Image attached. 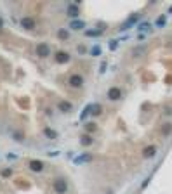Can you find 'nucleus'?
<instances>
[{"instance_id": "f257e3e1", "label": "nucleus", "mask_w": 172, "mask_h": 194, "mask_svg": "<svg viewBox=\"0 0 172 194\" xmlns=\"http://www.w3.org/2000/svg\"><path fill=\"white\" fill-rule=\"evenodd\" d=\"M52 189H54V192H56V194H66L68 192V182H66V179H63V177L54 179Z\"/></svg>"}, {"instance_id": "f03ea898", "label": "nucleus", "mask_w": 172, "mask_h": 194, "mask_svg": "<svg viewBox=\"0 0 172 194\" xmlns=\"http://www.w3.org/2000/svg\"><path fill=\"white\" fill-rule=\"evenodd\" d=\"M35 54H37L40 59H45V57L51 56V45L47 42H40V43L35 47Z\"/></svg>"}, {"instance_id": "7ed1b4c3", "label": "nucleus", "mask_w": 172, "mask_h": 194, "mask_svg": "<svg viewBox=\"0 0 172 194\" xmlns=\"http://www.w3.org/2000/svg\"><path fill=\"white\" fill-rule=\"evenodd\" d=\"M68 83H70V87H73V89H82L83 87V76L78 75V73H75V75L70 76Z\"/></svg>"}, {"instance_id": "20e7f679", "label": "nucleus", "mask_w": 172, "mask_h": 194, "mask_svg": "<svg viewBox=\"0 0 172 194\" xmlns=\"http://www.w3.org/2000/svg\"><path fill=\"white\" fill-rule=\"evenodd\" d=\"M106 97H108L110 101H120V97H122V90H120V87H111V89L108 90V94H106Z\"/></svg>"}, {"instance_id": "39448f33", "label": "nucleus", "mask_w": 172, "mask_h": 194, "mask_svg": "<svg viewBox=\"0 0 172 194\" xmlns=\"http://www.w3.org/2000/svg\"><path fill=\"white\" fill-rule=\"evenodd\" d=\"M28 166H30V170H31V172L40 173L42 170H44V161H40V160H31L30 163H28Z\"/></svg>"}, {"instance_id": "423d86ee", "label": "nucleus", "mask_w": 172, "mask_h": 194, "mask_svg": "<svg viewBox=\"0 0 172 194\" xmlns=\"http://www.w3.org/2000/svg\"><path fill=\"white\" fill-rule=\"evenodd\" d=\"M57 109H59L61 113H70L71 109H73V104H71L70 101H59L57 102Z\"/></svg>"}, {"instance_id": "0eeeda50", "label": "nucleus", "mask_w": 172, "mask_h": 194, "mask_svg": "<svg viewBox=\"0 0 172 194\" xmlns=\"http://www.w3.org/2000/svg\"><path fill=\"white\" fill-rule=\"evenodd\" d=\"M21 28H24V30H33L35 28V19L33 18H23L21 19Z\"/></svg>"}, {"instance_id": "6e6552de", "label": "nucleus", "mask_w": 172, "mask_h": 194, "mask_svg": "<svg viewBox=\"0 0 172 194\" xmlns=\"http://www.w3.org/2000/svg\"><path fill=\"white\" fill-rule=\"evenodd\" d=\"M87 109H89V113H90L92 116H99V115L103 113V106H101V104H97V102H94V104H90Z\"/></svg>"}, {"instance_id": "1a4fd4ad", "label": "nucleus", "mask_w": 172, "mask_h": 194, "mask_svg": "<svg viewBox=\"0 0 172 194\" xmlns=\"http://www.w3.org/2000/svg\"><path fill=\"white\" fill-rule=\"evenodd\" d=\"M54 59H56V63L64 64V63H68V61H70V54H68V52H63V50H59V52L56 54V57H54Z\"/></svg>"}, {"instance_id": "9d476101", "label": "nucleus", "mask_w": 172, "mask_h": 194, "mask_svg": "<svg viewBox=\"0 0 172 194\" xmlns=\"http://www.w3.org/2000/svg\"><path fill=\"white\" fill-rule=\"evenodd\" d=\"M78 4H70V5H68V11H66V14L68 16H70V18H73V19H75V18H78Z\"/></svg>"}, {"instance_id": "9b49d317", "label": "nucleus", "mask_w": 172, "mask_h": 194, "mask_svg": "<svg viewBox=\"0 0 172 194\" xmlns=\"http://www.w3.org/2000/svg\"><path fill=\"white\" fill-rule=\"evenodd\" d=\"M92 142H94V139H92V135H90V134H83L82 137H80V144H82L83 147L92 146Z\"/></svg>"}, {"instance_id": "f8f14e48", "label": "nucleus", "mask_w": 172, "mask_h": 194, "mask_svg": "<svg viewBox=\"0 0 172 194\" xmlns=\"http://www.w3.org/2000/svg\"><path fill=\"white\" fill-rule=\"evenodd\" d=\"M70 28L71 30H83V28H85V23H83L82 19H73V21L70 23Z\"/></svg>"}, {"instance_id": "ddd939ff", "label": "nucleus", "mask_w": 172, "mask_h": 194, "mask_svg": "<svg viewBox=\"0 0 172 194\" xmlns=\"http://www.w3.org/2000/svg\"><path fill=\"white\" fill-rule=\"evenodd\" d=\"M155 154H157V147H155V146H150V147H146V149L142 151V156L144 158H153Z\"/></svg>"}, {"instance_id": "4468645a", "label": "nucleus", "mask_w": 172, "mask_h": 194, "mask_svg": "<svg viewBox=\"0 0 172 194\" xmlns=\"http://www.w3.org/2000/svg\"><path fill=\"white\" fill-rule=\"evenodd\" d=\"M92 160V154H82V156H78V158H75V163L77 165H82V163H87V161H90Z\"/></svg>"}, {"instance_id": "2eb2a0df", "label": "nucleus", "mask_w": 172, "mask_h": 194, "mask_svg": "<svg viewBox=\"0 0 172 194\" xmlns=\"http://www.w3.org/2000/svg\"><path fill=\"white\" fill-rule=\"evenodd\" d=\"M44 135H45L47 139H57V132L52 130V128H49V127L44 128Z\"/></svg>"}, {"instance_id": "dca6fc26", "label": "nucleus", "mask_w": 172, "mask_h": 194, "mask_svg": "<svg viewBox=\"0 0 172 194\" xmlns=\"http://www.w3.org/2000/svg\"><path fill=\"white\" fill-rule=\"evenodd\" d=\"M57 38H59V40H68V38H70V31L61 28V30L57 31Z\"/></svg>"}, {"instance_id": "f3484780", "label": "nucleus", "mask_w": 172, "mask_h": 194, "mask_svg": "<svg viewBox=\"0 0 172 194\" xmlns=\"http://www.w3.org/2000/svg\"><path fill=\"white\" fill-rule=\"evenodd\" d=\"M96 130H97V125L94 123V121H89V123L85 125V132H87V134H94Z\"/></svg>"}, {"instance_id": "a211bd4d", "label": "nucleus", "mask_w": 172, "mask_h": 194, "mask_svg": "<svg viewBox=\"0 0 172 194\" xmlns=\"http://www.w3.org/2000/svg\"><path fill=\"white\" fill-rule=\"evenodd\" d=\"M12 137H14L16 142H23V140H24V134H21V132H14Z\"/></svg>"}, {"instance_id": "6ab92c4d", "label": "nucleus", "mask_w": 172, "mask_h": 194, "mask_svg": "<svg viewBox=\"0 0 172 194\" xmlns=\"http://www.w3.org/2000/svg\"><path fill=\"white\" fill-rule=\"evenodd\" d=\"M85 35L87 37H101V31L99 30H87Z\"/></svg>"}, {"instance_id": "aec40b11", "label": "nucleus", "mask_w": 172, "mask_h": 194, "mask_svg": "<svg viewBox=\"0 0 172 194\" xmlns=\"http://www.w3.org/2000/svg\"><path fill=\"white\" fill-rule=\"evenodd\" d=\"M90 54H92V56H99V54H101V47H99V45H94V47L90 48Z\"/></svg>"}, {"instance_id": "412c9836", "label": "nucleus", "mask_w": 172, "mask_h": 194, "mask_svg": "<svg viewBox=\"0 0 172 194\" xmlns=\"http://www.w3.org/2000/svg\"><path fill=\"white\" fill-rule=\"evenodd\" d=\"M172 132V125L170 123H165V127H164V130H162V134L164 135H169Z\"/></svg>"}, {"instance_id": "4be33fe9", "label": "nucleus", "mask_w": 172, "mask_h": 194, "mask_svg": "<svg viewBox=\"0 0 172 194\" xmlns=\"http://www.w3.org/2000/svg\"><path fill=\"white\" fill-rule=\"evenodd\" d=\"M142 52H144V47H139V48H134V50H132V54H134L136 57H139Z\"/></svg>"}, {"instance_id": "5701e85b", "label": "nucleus", "mask_w": 172, "mask_h": 194, "mask_svg": "<svg viewBox=\"0 0 172 194\" xmlns=\"http://www.w3.org/2000/svg\"><path fill=\"white\" fill-rule=\"evenodd\" d=\"M12 175V170L11 168H5V170H2V177H11Z\"/></svg>"}, {"instance_id": "b1692460", "label": "nucleus", "mask_w": 172, "mask_h": 194, "mask_svg": "<svg viewBox=\"0 0 172 194\" xmlns=\"http://www.w3.org/2000/svg\"><path fill=\"white\" fill-rule=\"evenodd\" d=\"M165 24V16H162V18L157 19V26H164Z\"/></svg>"}, {"instance_id": "393cba45", "label": "nucleus", "mask_w": 172, "mask_h": 194, "mask_svg": "<svg viewBox=\"0 0 172 194\" xmlns=\"http://www.w3.org/2000/svg\"><path fill=\"white\" fill-rule=\"evenodd\" d=\"M146 28H150V24H146V23H144V24H141V26H139V30H146Z\"/></svg>"}, {"instance_id": "a878e982", "label": "nucleus", "mask_w": 172, "mask_h": 194, "mask_svg": "<svg viewBox=\"0 0 172 194\" xmlns=\"http://www.w3.org/2000/svg\"><path fill=\"white\" fill-rule=\"evenodd\" d=\"M2 28H4V19L0 18V30H2Z\"/></svg>"}]
</instances>
